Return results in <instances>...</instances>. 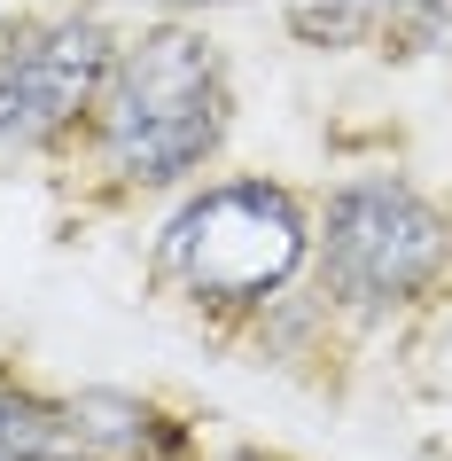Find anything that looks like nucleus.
Returning a JSON list of instances; mask_svg holds the SVG:
<instances>
[{
  "mask_svg": "<svg viewBox=\"0 0 452 461\" xmlns=\"http://www.w3.org/2000/svg\"><path fill=\"white\" fill-rule=\"evenodd\" d=\"M226 110H235V95H226L218 48L188 24H156L133 48H118V63L102 78L94 149L125 188H164L218 157Z\"/></svg>",
  "mask_w": 452,
  "mask_h": 461,
  "instance_id": "nucleus-1",
  "label": "nucleus"
},
{
  "mask_svg": "<svg viewBox=\"0 0 452 461\" xmlns=\"http://www.w3.org/2000/svg\"><path fill=\"white\" fill-rule=\"evenodd\" d=\"M312 227L305 203L273 180H226L203 188L164 235V267L195 305H273L288 290V274L305 267Z\"/></svg>",
  "mask_w": 452,
  "mask_h": 461,
  "instance_id": "nucleus-2",
  "label": "nucleus"
},
{
  "mask_svg": "<svg viewBox=\"0 0 452 461\" xmlns=\"http://www.w3.org/2000/svg\"><path fill=\"white\" fill-rule=\"evenodd\" d=\"M452 235L445 212L429 203L421 188H405L390 172H367V180H343L320 212V274H328V297L351 305V313H398L445 274Z\"/></svg>",
  "mask_w": 452,
  "mask_h": 461,
  "instance_id": "nucleus-3",
  "label": "nucleus"
},
{
  "mask_svg": "<svg viewBox=\"0 0 452 461\" xmlns=\"http://www.w3.org/2000/svg\"><path fill=\"white\" fill-rule=\"evenodd\" d=\"M118 40L102 16H16L0 24V149H48L94 118Z\"/></svg>",
  "mask_w": 452,
  "mask_h": 461,
  "instance_id": "nucleus-4",
  "label": "nucleus"
},
{
  "mask_svg": "<svg viewBox=\"0 0 452 461\" xmlns=\"http://www.w3.org/2000/svg\"><path fill=\"white\" fill-rule=\"evenodd\" d=\"M63 407H71V438L94 461H180V446H188V430L133 391H78Z\"/></svg>",
  "mask_w": 452,
  "mask_h": 461,
  "instance_id": "nucleus-5",
  "label": "nucleus"
},
{
  "mask_svg": "<svg viewBox=\"0 0 452 461\" xmlns=\"http://www.w3.org/2000/svg\"><path fill=\"white\" fill-rule=\"evenodd\" d=\"M48 454H86L71 438V407L0 384V461H48Z\"/></svg>",
  "mask_w": 452,
  "mask_h": 461,
  "instance_id": "nucleus-6",
  "label": "nucleus"
},
{
  "mask_svg": "<svg viewBox=\"0 0 452 461\" xmlns=\"http://www.w3.org/2000/svg\"><path fill=\"white\" fill-rule=\"evenodd\" d=\"M288 32L305 48H359V40H382V0H281Z\"/></svg>",
  "mask_w": 452,
  "mask_h": 461,
  "instance_id": "nucleus-7",
  "label": "nucleus"
},
{
  "mask_svg": "<svg viewBox=\"0 0 452 461\" xmlns=\"http://www.w3.org/2000/svg\"><path fill=\"white\" fill-rule=\"evenodd\" d=\"M156 8H226V0H156Z\"/></svg>",
  "mask_w": 452,
  "mask_h": 461,
  "instance_id": "nucleus-8",
  "label": "nucleus"
}]
</instances>
